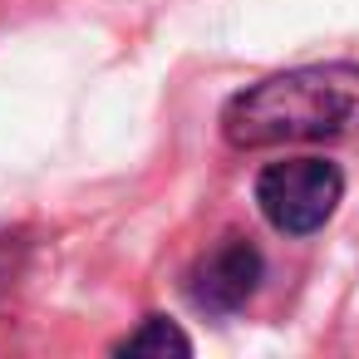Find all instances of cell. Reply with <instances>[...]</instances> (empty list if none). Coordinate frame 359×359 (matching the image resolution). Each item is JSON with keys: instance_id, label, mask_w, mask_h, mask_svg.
<instances>
[{"instance_id": "cell-1", "label": "cell", "mask_w": 359, "mask_h": 359, "mask_svg": "<svg viewBox=\"0 0 359 359\" xmlns=\"http://www.w3.org/2000/svg\"><path fill=\"white\" fill-rule=\"evenodd\" d=\"M222 133L236 148L276 143H330L359 133V69L354 65H310L271 74L241 89L222 109Z\"/></svg>"}, {"instance_id": "cell-2", "label": "cell", "mask_w": 359, "mask_h": 359, "mask_svg": "<svg viewBox=\"0 0 359 359\" xmlns=\"http://www.w3.org/2000/svg\"><path fill=\"white\" fill-rule=\"evenodd\" d=\"M339 192H344V177L325 158H285V163H271L256 177V207L285 236L320 231L334 217Z\"/></svg>"}, {"instance_id": "cell-3", "label": "cell", "mask_w": 359, "mask_h": 359, "mask_svg": "<svg viewBox=\"0 0 359 359\" xmlns=\"http://www.w3.org/2000/svg\"><path fill=\"white\" fill-rule=\"evenodd\" d=\"M261 271H266V261H261V251H256L246 236H222V241L192 266V276H187V300H192L197 310H207V315H231V310H241V305L256 295Z\"/></svg>"}, {"instance_id": "cell-4", "label": "cell", "mask_w": 359, "mask_h": 359, "mask_svg": "<svg viewBox=\"0 0 359 359\" xmlns=\"http://www.w3.org/2000/svg\"><path fill=\"white\" fill-rule=\"evenodd\" d=\"M187 354L192 344H187V334L177 330V325H168V320H148L143 330H133L123 344H118V354Z\"/></svg>"}]
</instances>
